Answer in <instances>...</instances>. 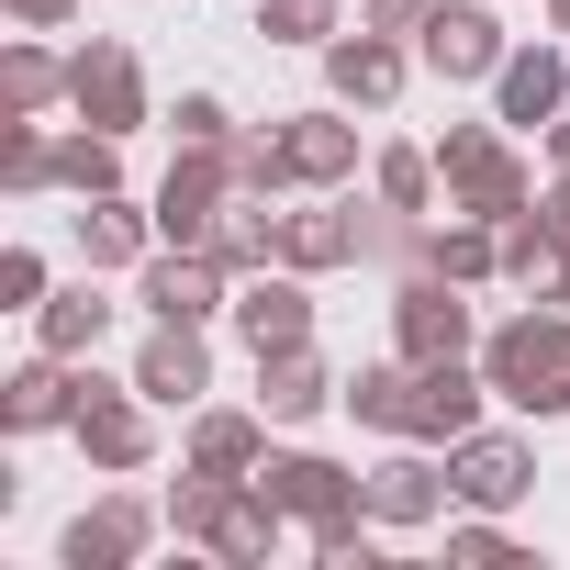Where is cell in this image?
<instances>
[{"label":"cell","instance_id":"cell-1","mask_svg":"<svg viewBox=\"0 0 570 570\" xmlns=\"http://www.w3.org/2000/svg\"><path fill=\"white\" fill-rule=\"evenodd\" d=\"M481 381L514 403V414H559L570 403V314H514L481 358Z\"/></svg>","mask_w":570,"mask_h":570},{"label":"cell","instance_id":"cell-2","mask_svg":"<svg viewBox=\"0 0 570 570\" xmlns=\"http://www.w3.org/2000/svg\"><path fill=\"white\" fill-rule=\"evenodd\" d=\"M235 157L224 146H179V168H168V190H157V235L168 246H213V224L235 213Z\"/></svg>","mask_w":570,"mask_h":570},{"label":"cell","instance_id":"cell-3","mask_svg":"<svg viewBox=\"0 0 570 570\" xmlns=\"http://www.w3.org/2000/svg\"><path fill=\"white\" fill-rule=\"evenodd\" d=\"M68 112L101 124V135H135V124H146V68H135V46H112V35L79 46V57H68Z\"/></svg>","mask_w":570,"mask_h":570},{"label":"cell","instance_id":"cell-4","mask_svg":"<svg viewBox=\"0 0 570 570\" xmlns=\"http://www.w3.org/2000/svg\"><path fill=\"white\" fill-rule=\"evenodd\" d=\"M436 168H448V190H459V213H481V224H514V213H525V168L503 157V135H481V124H459V135L436 146Z\"/></svg>","mask_w":570,"mask_h":570},{"label":"cell","instance_id":"cell-5","mask_svg":"<svg viewBox=\"0 0 570 570\" xmlns=\"http://www.w3.org/2000/svg\"><path fill=\"white\" fill-rule=\"evenodd\" d=\"M79 392H90V370H79V358H57V347H35L12 381H0V425H12V436L79 425Z\"/></svg>","mask_w":570,"mask_h":570},{"label":"cell","instance_id":"cell-6","mask_svg":"<svg viewBox=\"0 0 570 570\" xmlns=\"http://www.w3.org/2000/svg\"><path fill=\"white\" fill-rule=\"evenodd\" d=\"M257 481H268V503H279V514H303L314 537H325V525H347V514H370V481H347L336 459H268Z\"/></svg>","mask_w":570,"mask_h":570},{"label":"cell","instance_id":"cell-7","mask_svg":"<svg viewBox=\"0 0 570 570\" xmlns=\"http://www.w3.org/2000/svg\"><path fill=\"white\" fill-rule=\"evenodd\" d=\"M224 279H235V268H224L213 246H179V257H146V279H135V303H146L157 325H202V314L224 303Z\"/></svg>","mask_w":570,"mask_h":570},{"label":"cell","instance_id":"cell-8","mask_svg":"<svg viewBox=\"0 0 570 570\" xmlns=\"http://www.w3.org/2000/svg\"><path fill=\"white\" fill-rule=\"evenodd\" d=\"M392 336H403V358H459V347H470V303H459L448 268H436V279H403Z\"/></svg>","mask_w":570,"mask_h":570},{"label":"cell","instance_id":"cell-9","mask_svg":"<svg viewBox=\"0 0 570 570\" xmlns=\"http://www.w3.org/2000/svg\"><path fill=\"white\" fill-rule=\"evenodd\" d=\"M135 403H146V392H101V381L79 392V425H68V436H79L90 470H146V414H135Z\"/></svg>","mask_w":570,"mask_h":570},{"label":"cell","instance_id":"cell-10","mask_svg":"<svg viewBox=\"0 0 570 570\" xmlns=\"http://www.w3.org/2000/svg\"><path fill=\"white\" fill-rule=\"evenodd\" d=\"M525 481H537V459H525L514 436H459V448H448V492L481 503V514H503Z\"/></svg>","mask_w":570,"mask_h":570},{"label":"cell","instance_id":"cell-11","mask_svg":"<svg viewBox=\"0 0 570 570\" xmlns=\"http://www.w3.org/2000/svg\"><path fill=\"white\" fill-rule=\"evenodd\" d=\"M146 537H157V514H146L135 492H112V503H90V514L57 537V559H68V570H124Z\"/></svg>","mask_w":570,"mask_h":570},{"label":"cell","instance_id":"cell-12","mask_svg":"<svg viewBox=\"0 0 570 570\" xmlns=\"http://www.w3.org/2000/svg\"><path fill=\"white\" fill-rule=\"evenodd\" d=\"M135 392H146V403H202V392H213V347H202V325H157L146 358H135Z\"/></svg>","mask_w":570,"mask_h":570},{"label":"cell","instance_id":"cell-13","mask_svg":"<svg viewBox=\"0 0 570 570\" xmlns=\"http://www.w3.org/2000/svg\"><path fill=\"white\" fill-rule=\"evenodd\" d=\"M370 246V213L358 202H325V213H279V268H347Z\"/></svg>","mask_w":570,"mask_h":570},{"label":"cell","instance_id":"cell-14","mask_svg":"<svg viewBox=\"0 0 570 570\" xmlns=\"http://www.w3.org/2000/svg\"><path fill=\"white\" fill-rule=\"evenodd\" d=\"M325 403H336V381H325L314 336H303V347H268V358H257V414H279V425H303V414H325Z\"/></svg>","mask_w":570,"mask_h":570},{"label":"cell","instance_id":"cell-15","mask_svg":"<svg viewBox=\"0 0 570 570\" xmlns=\"http://www.w3.org/2000/svg\"><path fill=\"white\" fill-rule=\"evenodd\" d=\"M425 68H436V79H492V68H503L492 12H470V0H459V12H425Z\"/></svg>","mask_w":570,"mask_h":570},{"label":"cell","instance_id":"cell-16","mask_svg":"<svg viewBox=\"0 0 570 570\" xmlns=\"http://www.w3.org/2000/svg\"><path fill=\"white\" fill-rule=\"evenodd\" d=\"M235 325H246V347L268 358V347H303V336H314V303H303V279H246V292H235Z\"/></svg>","mask_w":570,"mask_h":570},{"label":"cell","instance_id":"cell-17","mask_svg":"<svg viewBox=\"0 0 570 570\" xmlns=\"http://www.w3.org/2000/svg\"><path fill=\"white\" fill-rule=\"evenodd\" d=\"M325 68H336V101H370V112L403 90V57H392V35H370V23H358V35H336V57H325Z\"/></svg>","mask_w":570,"mask_h":570},{"label":"cell","instance_id":"cell-18","mask_svg":"<svg viewBox=\"0 0 570 570\" xmlns=\"http://www.w3.org/2000/svg\"><path fill=\"white\" fill-rule=\"evenodd\" d=\"M492 90H503V124H559V101H570V68L537 46V57H503V68H492Z\"/></svg>","mask_w":570,"mask_h":570},{"label":"cell","instance_id":"cell-19","mask_svg":"<svg viewBox=\"0 0 570 570\" xmlns=\"http://www.w3.org/2000/svg\"><path fill=\"white\" fill-rule=\"evenodd\" d=\"M79 257H90V268H135V257H146V213H135L124 190L79 202Z\"/></svg>","mask_w":570,"mask_h":570},{"label":"cell","instance_id":"cell-20","mask_svg":"<svg viewBox=\"0 0 570 570\" xmlns=\"http://www.w3.org/2000/svg\"><path fill=\"white\" fill-rule=\"evenodd\" d=\"M101 336H112V303L90 292V279H79V292H57V303L35 314V347H57V358H90Z\"/></svg>","mask_w":570,"mask_h":570},{"label":"cell","instance_id":"cell-21","mask_svg":"<svg viewBox=\"0 0 570 570\" xmlns=\"http://www.w3.org/2000/svg\"><path fill=\"white\" fill-rule=\"evenodd\" d=\"M68 101V57H46V46H12V57H0V112H57Z\"/></svg>","mask_w":570,"mask_h":570},{"label":"cell","instance_id":"cell-22","mask_svg":"<svg viewBox=\"0 0 570 570\" xmlns=\"http://www.w3.org/2000/svg\"><path fill=\"white\" fill-rule=\"evenodd\" d=\"M190 470L257 481V414H202V425H190Z\"/></svg>","mask_w":570,"mask_h":570},{"label":"cell","instance_id":"cell-23","mask_svg":"<svg viewBox=\"0 0 570 570\" xmlns=\"http://www.w3.org/2000/svg\"><path fill=\"white\" fill-rule=\"evenodd\" d=\"M57 190H79V202H101V190H124V157H112V135H101V124H79V135H57Z\"/></svg>","mask_w":570,"mask_h":570},{"label":"cell","instance_id":"cell-24","mask_svg":"<svg viewBox=\"0 0 570 570\" xmlns=\"http://www.w3.org/2000/svg\"><path fill=\"white\" fill-rule=\"evenodd\" d=\"M370 514H381V525H425V514H436V470H425V459H381V470H370Z\"/></svg>","mask_w":570,"mask_h":570},{"label":"cell","instance_id":"cell-25","mask_svg":"<svg viewBox=\"0 0 570 570\" xmlns=\"http://www.w3.org/2000/svg\"><path fill=\"white\" fill-rule=\"evenodd\" d=\"M292 168H303V179H347V168H358V135H347L336 112H303V124H292Z\"/></svg>","mask_w":570,"mask_h":570},{"label":"cell","instance_id":"cell-26","mask_svg":"<svg viewBox=\"0 0 570 570\" xmlns=\"http://www.w3.org/2000/svg\"><path fill=\"white\" fill-rule=\"evenodd\" d=\"M213 257H224V268H257V257H279V213H257V202L235 190V213L213 224Z\"/></svg>","mask_w":570,"mask_h":570},{"label":"cell","instance_id":"cell-27","mask_svg":"<svg viewBox=\"0 0 570 570\" xmlns=\"http://www.w3.org/2000/svg\"><path fill=\"white\" fill-rule=\"evenodd\" d=\"M224 157H235L246 190H292V179H303V168H292V135H224Z\"/></svg>","mask_w":570,"mask_h":570},{"label":"cell","instance_id":"cell-28","mask_svg":"<svg viewBox=\"0 0 570 570\" xmlns=\"http://www.w3.org/2000/svg\"><path fill=\"white\" fill-rule=\"evenodd\" d=\"M0 303H12V314H46V257H35V246L0 257Z\"/></svg>","mask_w":570,"mask_h":570},{"label":"cell","instance_id":"cell-29","mask_svg":"<svg viewBox=\"0 0 570 570\" xmlns=\"http://www.w3.org/2000/svg\"><path fill=\"white\" fill-rule=\"evenodd\" d=\"M381 202H392V213H425V157H414V146L381 157Z\"/></svg>","mask_w":570,"mask_h":570},{"label":"cell","instance_id":"cell-30","mask_svg":"<svg viewBox=\"0 0 570 570\" xmlns=\"http://www.w3.org/2000/svg\"><path fill=\"white\" fill-rule=\"evenodd\" d=\"M168 124H179V146H224V135H235V124H224V101H213V90H190V101H179V112H168Z\"/></svg>","mask_w":570,"mask_h":570},{"label":"cell","instance_id":"cell-31","mask_svg":"<svg viewBox=\"0 0 570 570\" xmlns=\"http://www.w3.org/2000/svg\"><path fill=\"white\" fill-rule=\"evenodd\" d=\"M425 12H436V0H370L358 23H370V35H425Z\"/></svg>","mask_w":570,"mask_h":570},{"label":"cell","instance_id":"cell-32","mask_svg":"<svg viewBox=\"0 0 570 570\" xmlns=\"http://www.w3.org/2000/svg\"><path fill=\"white\" fill-rule=\"evenodd\" d=\"M68 12H79V0H12V23H23V35H57Z\"/></svg>","mask_w":570,"mask_h":570},{"label":"cell","instance_id":"cell-33","mask_svg":"<svg viewBox=\"0 0 570 570\" xmlns=\"http://www.w3.org/2000/svg\"><path fill=\"white\" fill-rule=\"evenodd\" d=\"M537 224H548V246H570V179H559V190L537 202Z\"/></svg>","mask_w":570,"mask_h":570},{"label":"cell","instance_id":"cell-34","mask_svg":"<svg viewBox=\"0 0 570 570\" xmlns=\"http://www.w3.org/2000/svg\"><path fill=\"white\" fill-rule=\"evenodd\" d=\"M548 12H559V35H570V0H548Z\"/></svg>","mask_w":570,"mask_h":570},{"label":"cell","instance_id":"cell-35","mask_svg":"<svg viewBox=\"0 0 570 570\" xmlns=\"http://www.w3.org/2000/svg\"><path fill=\"white\" fill-rule=\"evenodd\" d=\"M559 157H570V124H559Z\"/></svg>","mask_w":570,"mask_h":570}]
</instances>
